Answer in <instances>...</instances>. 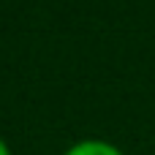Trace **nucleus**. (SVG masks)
<instances>
[{"instance_id":"obj_2","label":"nucleus","mask_w":155,"mask_h":155,"mask_svg":"<svg viewBox=\"0 0 155 155\" xmlns=\"http://www.w3.org/2000/svg\"><path fill=\"white\" fill-rule=\"evenodd\" d=\"M0 155H11V150H8V144L0 139Z\"/></svg>"},{"instance_id":"obj_1","label":"nucleus","mask_w":155,"mask_h":155,"mask_svg":"<svg viewBox=\"0 0 155 155\" xmlns=\"http://www.w3.org/2000/svg\"><path fill=\"white\" fill-rule=\"evenodd\" d=\"M63 155H125V153L106 139H82V142L71 144Z\"/></svg>"}]
</instances>
